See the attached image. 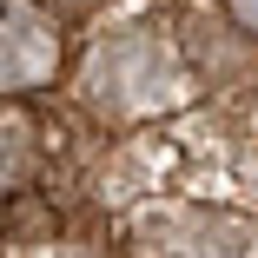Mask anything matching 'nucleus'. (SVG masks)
I'll use <instances>...</instances> for the list:
<instances>
[{"mask_svg":"<svg viewBox=\"0 0 258 258\" xmlns=\"http://www.w3.org/2000/svg\"><path fill=\"white\" fill-rule=\"evenodd\" d=\"M60 73V20L40 0H0V99L33 93Z\"/></svg>","mask_w":258,"mask_h":258,"instance_id":"obj_1","label":"nucleus"},{"mask_svg":"<svg viewBox=\"0 0 258 258\" xmlns=\"http://www.w3.org/2000/svg\"><path fill=\"white\" fill-rule=\"evenodd\" d=\"M86 86H93V106H113V113H133V106H152L166 86V60L152 40H113L99 46L93 67H86Z\"/></svg>","mask_w":258,"mask_h":258,"instance_id":"obj_2","label":"nucleus"},{"mask_svg":"<svg viewBox=\"0 0 258 258\" xmlns=\"http://www.w3.org/2000/svg\"><path fill=\"white\" fill-rule=\"evenodd\" d=\"M33 172H40V133L14 99H0V192H20Z\"/></svg>","mask_w":258,"mask_h":258,"instance_id":"obj_3","label":"nucleus"}]
</instances>
